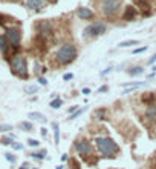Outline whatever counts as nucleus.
Segmentation results:
<instances>
[{"label":"nucleus","mask_w":156,"mask_h":169,"mask_svg":"<svg viewBox=\"0 0 156 169\" xmlns=\"http://www.w3.org/2000/svg\"><path fill=\"white\" fill-rule=\"evenodd\" d=\"M127 72H129V75L136 77V75H141L142 72H144V68H142V66H133V68H130Z\"/></svg>","instance_id":"obj_19"},{"label":"nucleus","mask_w":156,"mask_h":169,"mask_svg":"<svg viewBox=\"0 0 156 169\" xmlns=\"http://www.w3.org/2000/svg\"><path fill=\"white\" fill-rule=\"evenodd\" d=\"M84 111H86V108H78L74 114H71V115H69V120H75V119H78V117H80Z\"/></svg>","instance_id":"obj_24"},{"label":"nucleus","mask_w":156,"mask_h":169,"mask_svg":"<svg viewBox=\"0 0 156 169\" xmlns=\"http://www.w3.org/2000/svg\"><path fill=\"white\" fill-rule=\"evenodd\" d=\"M74 148H75V151L78 152V155H80L83 160H87V158H90V157H94L92 143L87 141L86 138H78V140H75Z\"/></svg>","instance_id":"obj_7"},{"label":"nucleus","mask_w":156,"mask_h":169,"mask_svg":"<svg viewBox=\"0 0 156 169\" xmlns=\"http://www.w3.org/2000/svg\"><path fill=\"white\" fill-rule=\"evenodd\" d=\"M144 117H146L147 122L156 123V103L147 105V108H146V111H144Z\"/></svg>","instance_id":"obj_12"},{"label":"nucleus","mask_w":156,"mask_h":169,"mask_svg":"<svg viewBox=\"0 0 156 169\" xmlns=\"http://www.w3.org/2000/svg\"><path fill=\"white\" fill-rule=\"evenodd\" d=\"M68 158H69V157H68V154H63V155H61V160H63V161H66Z\"/></svg>","instance_id":"obj_43"},{"label":"nucleus","mask_w":156,"mask_h":169,"mask_svg":"<svg viewBox=\"0 0 156 169\" xmlns=\"http://www.w3.org/2000/svg\"><path fill=\"white\" fill-rule=\"evenodd\" d=\"M63 167H64V166H63V164H60V166H57L55 169H63Z\"/></svg>","instance_id":"obj_45"},{"label":"nucleus","mask_w":156,"mask_h":169,"mask_svg":"<svg viewBox=\"0 0 156 169\" xmlns=\"http://www.w3.org/2000/svg\"><path fill=\"white\" fill-rule=\"evenodd\" d=\"M34 66H35V74H38V72H40V65H38V62H35V65H34Z\"/></svg>","instance_id":"obj_39"},{"label":"nucleus","mask_w":156,"mask_h":169,"mask_svg":"<svg viewBox=\"0 0 156 169\" xmlns=\"http://www.w3.org/2000/svg\"><path fill=\"white\" fill-rule=\"evenodd\" d=\"M77 57H78V49L72 43L61 45L55 53V60H57L58 65H61V66H66V65L74 63L77 60Z\"/></svg>","instance_id":"obj_2"},{"label":"nucleus","mask_w":156,"mask_h":169,"mask_svg":"<svg viewBox=\"0 0 156 169\" xmlns=\"http://www.w3.org/2000/svg\"><path fill=\"white\" fill-rule=\"evenodd\" d=\"M138 17V9L135 6H126L123 12V20L124 22H133Z\"/></svg>","instance_id":"obj_11"},{"label":"nucleus","mask_w":156,"mask_h":169,"mask_svg":"<svg viewBox=\"0 0 156 169\" xmlns=\"http://www.w3.org/2000/svg\"><path fill=\"white\" fill-rule=\"evenodd\" d=\"M61 105H63V98H60V97L52 98V101L49 103V106H51L52 109H60V108H61Z\"/></svg>","instance_id":"obj_20"},{"label":"nucleus","mask_w":156,"mask_h":169,"mask_svg":"<svg viewBox=\"0 0 156 169\" xmlns=\"http://www.w3.org/2000/svg\"><path fill=\"white\" fill-rule=\"evenodd\" d=\"M11 2H16V0H11Z\"/></svg>","instance_id":"obj_46"},{"label":"nucleus","mask_w":156,"mask_h":169,"mask_svg":"<svg viewBox=\"0 0 156 169\" xmlns=\"http://www.w3.org/2000/svg\"><path fill=\"white\" fill-rule=\"evenodd\" d=\"M26 143H28V146H31V148H38V146H40V141L35 140V138H28V141H26Z\"/></svg>","instance_id":"obj_26"},{"label":"nucleus","mask_w":156,"mask_h":169,"mask_svg":"<svg viewBox=\"0 0 156 169\" xmlns=\"http://www.w3.org/2000/svg\"><path fill=\"white\" fill-rule=\"evenodd\" d=\"M6 16H3V14H0V26H6Z\"/></svg>","instance_id":"obj_34"},{"label":"nucleus","mask_w":156,"mask_h":169,"mask_svg":"<svg viewBox=\"0 0 156 169\" xmlns=\"http://www.w3.org/2000/svg\"><path fill=\"white\" fill-rule=\"evenodd\" d=\"M81 92H83L84 95H89V94H90V89H89V88H83V91H81Z\"/></svg>","instance_id":"obj_40"},{"label":"nucleus","mask_w":156,"mask_h":169,"mask_svg":"<svg viewBox=\"0 0 156 169\" xmlns=\"http://www.w3.org/2000/svg\"><path fill=\"white\" fill-rule=\"evenodd\" d=\"M142 101H144L146 105H152V103L156 101V95L153 92H147L146 95H142Z\"/></svg>","instance_id":"obj_17"},{"label":"nucleus","mask_w":156,"mask_h":169,"mask_svg":"<svg viewBox=\"0 0 156 169\" xmlns=\"http://www.w3.org/2000/svg\"><path fill=\"white\" fill-rule=\"evenodd\" d=\"M46 2H49V3H57L58 0H46Z\"/></svg>","instance_id":"obj_44"},{"label":"nucleus","mask_w":156,"mask_h":169,"mask_svg":"<svg viewBox=\"0 0 156 169\" xmlns=\"http://www.w3.org/2000/svg\"><path fill=\"white\" fill-rule=\"evenodd\" d=\"M12 131V125H0V132H9Z\"/></svg>","instance_id":"obj_29"},{"label":"nucleus","mask_w":156,"mask_h":169,"mask_svg":"<svg viewBox=\"0 0 156 169\" xmlns=\"http://www.w3.org/2000/svg\"><path fill=\"white\" fill-rule=\"evenodd\" d=\"M31 167V164L28 163V161H25V163H22V166L19 167V169H29Z\"/></svg>","instance_id":"obj_37"},{"label":"nucleus","mask_w":156,"mask_h":169,"mask_svg":"<svg viewBox=\"0 0 156 169\" xmlns=\"http://www.w3.org/2000/svg\"><path fill=\"white\" fill-rule=\"evenodd\" d=\"M5 158H6L9 163H16V161H17V157H16L14 154H11V152H6V154H5Z\"/></svg>","instance_id":"obj_28"},{"label":"nucleus","mask_w":156,"mask_h":169,"mask_svg":"<svg viewBox=\"0 0 156 169\" xmlns=\"http://www.w3.org/2000/svg\"><path fill=\"white\" fill-rule=\"evenodd\" d=\"M37 91H38V86H35V85L25 86V92H26V94H35Z\"/></svg>","instance_id":"obj_25"},{"label":"nucleus","mask_w":156,"mask_h":169,"mask_svg":"<svg viewBox=\"0 0 156 169\" xmlns=\"http://www.w3.org/2000/svg\"><path fill=\"white\" fill-rule=\"evenodd\" d=\"M106 32H107L106 23H103V22H92L89 26L84 28L83 37H84V38H97V37L104 35Z\"/></svg>","instance_id":"obj_6"},{"label":"nucleus","mask_w":156,"mask_h":169,"mask_svg":"<svg viewBox=\"0 0 156 169\" xmlns=\"http://www.w3.org/2000/svg\"><path fill=\"white\" fill-rule=\"evenodd\" d=\"M78 108H80V106H71V108H69V114H74Z\"/></svg>","instance_id":"obj_41"},{"label":"nucleus","mask_w":156,"mask_h":169,"mask_svg":"<svg viewBox=\"0 0 156 169\" xmlns=\"http://www.w3.org/2000/svg\"><path fill=\"white\" fill-rule=\"evenodd\" d=\"M9 65H11V71L12 74H16L17 77L23 80L29 79V71H28V60L22 54H16L14 57L9 59Z\"/></svg>","instance_id":"obj_4"},{"label":"nucleus","mask_w":156,"mask_h":169,"mask_svg":"<svg viewBox=\"0 0 156 169\" xmlns=\"http://www.w3.org/2000/svg\"><path fill=\"white\" fill-rule=\"evenodd\" d=\"M34 169H37V167H34Z\"/></svg>","instance_id":"obj_48"},{"label":"nucleus","mask_w":156,"mask_h":169,"mask_svg":"<svg viewBox=\"0 0 156 169\" xmlns=\"http://www.w3.org/2000/svg\"><path fill=\"white\" fill-rule=\"evenodd\" d=\"M71 169H75V167H71Z\"/></svg>","instance_id":"obj_47"},{"label":"nucleus","mask_w":156,"mask_h":169,"mask_svg":"<svg viewBox=\"0 0 156 169\" xmlns=\"http://www.w3.org/2000/svg\"><path fill=\"white\" fill-rule=\"evenodd\" d=\"M77 16L80 20H94L95 19V12L87 8V6H80L77 9Z\"/></svg>","instance_id":"obj_10"},{"label":"nucleus","mask_w":156,"mask_h":169,"mask_svg":"<svg viewBox=\"0 0 156 169\" xmlns=\"http://www.w3.org/2000/svg\"><path fill=\"white\" fill-rule=\"evenodd\" d=\"M28 119H32L35 122H40V123H46V117L42 112H29L28 114Z\"/></svg>","instance_id":"obj_14"},{"label":"nucleus","mask_w":156,"mask_h":169,"mask_svg":"<svg viewBox=\"0 0 156 169\" xmlns=\"http://www.w3.org/2000/svg\"><path fill=\"white\" fill-rule=\"evenodd\" d=\"M38 83H40L42 86H46L48 85V79H45V77H38Z\"/></svg>","instance_id":"obj_33"},{"label":"nucleus","mask_w":156,"mask_h":169,"mask_svg":"<svg viewBox=\"0 0 156 169\" xmlns=\"http://www.w3.org/2000/svg\"><path fill=\"white\" fill-rule=\"evenodd\" d=\"M11 148L14 149V151H22V149H23V145H22V143H17V141H14V143L11 145Z\"/></svg>","instance_id":"obj_30"},{"label":"nucleus","mask_w":156,"mask_h":169,"mask_svg":"<svg viewBox=\"0 0 156 169\" xmlns=\"http://www.w3.org/2000/svg\"><path fill=\"white\" fill-rule=\"evenodd\" d=\"M34 28H35V34H37V40L42 42V43H46L48 38L52 35V32H54L52 23L49 20H38V22H35Z\"/></svg>","instance_id":"obj_5"},{"label":"nucleus","mask_w":156,"mask_h":169,"mask_svg":"<svg viewBox=\"0 0 156 169\" xmlns=\"http://www.w3.org/2000/svg\"><path fill=\"white\" fill-rule=\"evenodd\" d=\"M6 38L9 45L14 49H20V42H22V31L19 28H6Z\"/></svg>","instance_id":"obj_8"},{"label":"nucleus","mask_w":156,"mask_h":169,"mask_svg":"<svg viewBox=\"0 0 156 169\" xmlns=\"http://www.w3.org/2000/svg\"><path fill=\"white\" fill-rule=\"evenodd\" d=\"M14 138H16V135H14V134H9V135H5V137H2L0 143H2L3 146H11L12 143H14Z\"/></svg>","instance_id":"obj_16"},{"label":"nucleus","mask_w":156,"mask_h":169,"mask_svg":"<svg viewBox=\"0 0 156 169\" xmlns=\"http://www.w3.org/2000/svg\"><path fill=\"white\" fill-rule=\"evenodd\" d=\"M135 45H139V40H124V42L118 43L120 48H130V46H135Z\"/></svg>","instance_id":"obj_21"},{"label":"nucleus","mask_w":156,"mask_h":169,"mask_svg":"<svg viewBox=\"0 0 156 169\" xmlns=\"http://www.w3.org/2000/svg\"><path fill=\"white\" fill-rule=\"evenodd\" d=\"M26 6L32 11H43L46 8V0H26Z\"/></svg>","instance_id":"obj_13"},{"label":"nucleus","mask_w":156,"mask_h":169,"mask_svg":"<svg viewBox=\"0 0 156 169\" xmlns=\"http://www.w3.org/2000/svg\"><path fill=\"white\" fill-rule=\"evenodd\" d=\"M19 126H20V129H23L25 132H31L32 129H34V126H32V123H31V122H22Z\"/></svg>","instance_id":"obj_22"},{"label":"nucleus","mask_w":156,"mask_h":169,"mask_svg":"<svg viewBox=\"0 0 156 169\" xmlns=\"http://www.w3.org/2000/svg\"><path fill=\"white\" fill-rule=\"evenodd\" d=\"M72 79H74V74H72V72H66V74L63 75V80H64V82H68V80H72Z\"/></svg>","instance_id":"obj_32"},{"label":"nucleus","mask_w":156,"mask_h":169,"mask_svg":"<svg viewBox=\"0 0 156 169\" xmlns=\"http://www.w3.org/2000/svg\"><path fill=\"white\" fill-rule=\"evenodd\" d=\"M40 134H42L43 138H46V137H48V129H46V128H42V129H40Z\"/></svg>","instance_id":"obj_36"},{"label":"nucleus","mask_w":156,"mask_h":169,"mask_svg":"<svg viewBox=\"0 0 156 169\" xmlns=\"http://www.w3.org/2000/svg\"><path fill=\"white\" fill-rule=\"evenodd\" d=\"M98 8L106 19H115L123 9V0H98Z\"/></svg>","instance_id":"obj_3"},{"label":"nucleus","mask_w":156,"mask_h":169,"mask_svg":"<svg viewBox=\"0 0 156 169\" xmlns=\"http://www.w3.org/2000/svg\"><path fill=\"white\" fill-rule=\"evenodd\" d=\"M52 129H54V143L58 146V143H60V128H58V125L55 122L52 123Z\"/></svg>","instance_id":"obj_18"},{"label":"nucleus","mask_w":156,"mask_h":169,"mask_svg":"<svg viewBox=\"0 0 156 169\" xmlns=\"http://www.w3.org/2000/svg\"><path fill=\"white\" fill-rule=\"evenodd\" d=\"M106 91H109V86H107V85H104V86L98 88V91H97V92H98V94H101V92H106Z\"/></svg>","instance_id":"obj_35"},{"label":"nucleus","mask_w":156,"mask_h":169,"mask_svg":"<svg viewBox=\"0 0 156 169\" xmlns=\"http://www.w3.org/2000/svg\"><path fill=\"white\" fill-rule=\"evenodd\" d=\"M31 157L35 160H45L46 158V151H40V152H32Z\"/></svg>","instance_id":"obj_23"},{"label":"nucleus","mask_w":156,"mask_h":169,"mask_svg":"<svg viewBox=\"0 0 156 169\" xmlns=\"http://www.w3.org/2000/svg\"><path fill=\"white\" fill-rule=\"evenodd\" d=\"M95 146H97L100 155L104 158H116L121 151L118 143L107 135H97L95 137Z\"/></svg>","instance_id":"obj_1"},{"label":"nucleus","mask_w":156,"mask_h":169,"mask_svg":"<svg viewBox=\"0 0 156 169\" xmlns=\"http://www.w3.org/2000/svg\"><path fill=\"white\" fill-rule=\"evenodd\" d=\"M94 119H97V120H107V111L106 109H97L94 112Z\"/></svg>","instance_id":"obj_15"},{"label":"nucleus","mask_w":156,"mask_h":169,"mask_svg":"<svg viewBox=\"0 0 156 169\" xmlns=\"http://www.w3.org/2000/svg\"><path fill=\"white\" fill-rule=\"evenodd\" d=\"M112 69H113L112 66H109V68H106V69H104V71H101V75H106V74H109V72H110Z\"/></svg>","instance_id":"obj_38"},{"label":"nucleus","mask_w":156,"mask_h":169,"mask_svg":"<svg viewBox=\"0 0 156 169\" xmlns=\"http://www.w3.org/2000/svg\"><path fill=\"white\" fill-rule=\"evenodd\" d=\"M135 8L141 11V14L144 16V17H150L153 14V8L152 5L147 2V0H135Z\"/></svg>","instance_id":"obj_9"},{"label":"nucleus","mask_w":156,"mask_h":169,"mask_svg":"<svg viewBox=\"0 0 156 169\" xmlns=\"http://www.w3.org/2000/svg\"><path fill=\"white\" fill-rule=\"evenodd\" d=\"M147 49H149V46H141V48H136V49H133V54H141V53H146Z\"/></svg>","instance_id":"obj_31"},{"label":"nucleus","mask_w":156,"mask_h":169,"mask_svg":"<svg viewBox=\"0 0 156 169\" xmlns=\"http://www.w3.org/2000/svg\"><path fill=\"white\" fill-rule=\"evenodd\" d=\"M146 82H130V83H124L123 88H129V86H136V88H141Z\"/></svg>","instance_id":"obj_27"},{"label":"nucleus","mask_w":156,"mask_h":169,"mask_svg":"<svg viewBox=\"0 0 156 169\" xmlns=\"http://www.w3.org/2000/svg\"><path fill=\"white\" fill-rule=\"evenodd\" d=\"M155 62H156V54H153V56H152V59L149 60V65H153Z\"/></svg>","instance_id":"obj_42"}]
</instances>
